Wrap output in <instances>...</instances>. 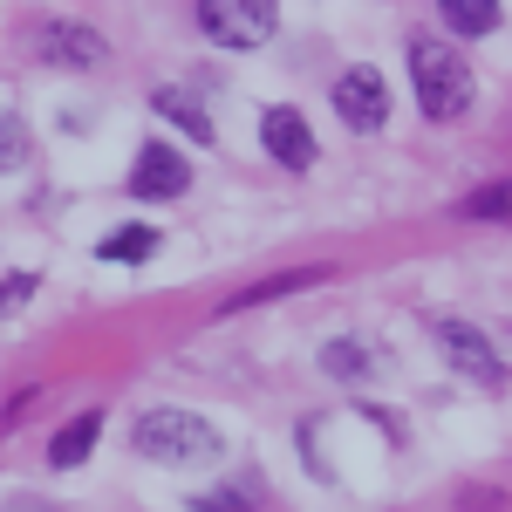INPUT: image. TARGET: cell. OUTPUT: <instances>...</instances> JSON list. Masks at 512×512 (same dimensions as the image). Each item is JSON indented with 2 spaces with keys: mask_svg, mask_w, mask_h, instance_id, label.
<instances>
[{
  "mask_svg": "<svg viewBox=\"0 0 512 512\" xmlns=\"http://www.w3.org/2000/svg\"><path fill=\"white\" fill-rule=\"evenodd\" d=\"M35 48H41V62H55V69H89V62H103V35L69 28V21L35 28Z\"/></svg>",
  "mask_w": 512,
  "mask_h": 512,
  "instance_id": "ba28073f",
  "label": "cell"
},
{
  "mask_svg": "<svg viewBox=\"0 0 512 512\" xmlns=\"http://www.w3.org/2000/svg\"><path fill=\"white\" fill-rule=\"evenodd\" d=\"M7 512H35V506H21V499H14V506H7Z\"/></svg>",
  "mask_w": 512,
  "mask_h": 512,
  "instance_id": "ac0fdd59",
  "label": "cell"
},
{
  "mask_svg": "<svg viewBox=\"0 0 512 512\" xmlns=\"http://www.w3.org/2000/svg\"><path fill=\"white\" fill-rule=\"evenodd\" d=\"M315 280H328V267H294V274H274V280H260V287H246V294H233L226 308H253V301H274V294H294V287H315Z\"/></svg>",
  "mask_w": 512,
  "mask_h": 512,
  "instance_id": "8fae6325",
  "label": "cell"
},
{
  "mask_svg": "<svg viewBox=\"0 0 512 512\" xmlns=\"http://www.w3.org/2000/svg\"><path fill=\"white\" fill-rule=\"evenodd\" d=\"M137 451L151 465H205V458H219V431L192 410H144L137 417Z\"/></svg>",
  "mask_w": 512,
  "mask_h": 512,
  "instance_id": "7a4b0ae2",
  "label": "cell"
},
{
  "mask_svg": "<svg viewBox=\"0 0 512 512\" xmlns=\"http://www.w3.org/2000/svg\"><path fill=\"white\" fill-rule=\"evenodd\" d=\"M96 431H103V417H76L69 431L48 444V458H55L62 472H69V465H82V458H89V444H96Z\"/></svg>",
  "mask_w": 512,
  "mask_h": 512,
  "instance_id": "7c38bea8",
  "label": "cell"
},
{
  "mask_svg": "<svg viewBox=\"0 0 512 512\" xmlns=\"http://www.w3.org/2000/svg\"><path fill=\"white\" fill-rule=\"evenodd\" d=\"M192 185V164L178 158L171 144H144L137 151V171H130V192L137 198H178Z\"/></svg>",
  "mask_w": 512,
  "mask_h": 512,
  "instance_id": "52a82bcc",
  "label": "cell"
},
{
  "mask_svg": "<svg viewBox=\"0 0 512 512\" xmlns=\"http://www.w3.org/2000/svg\"><path fill=\"white\" fill-rule=\"evenodd\" d=\"M437 342H444V355H451V369L472 376V383H499V376H506V362L492 355V342L478 335L472 321H437Z\"/></svg>",
  "mask_w": 512,
  "mask_h": 512,
  "instance_id": "5b68a950",
  "label": "cell"
},
{
  "mask_svg": "<svg viewBox=\"0 0 512 512\" xmlns=\"http://www.w3.org/2000/svg\"><path fill=\"white\" fill-rule=\"evenodd\" d=\"M260 144H267L287 171H308V164H315V130H308L301 110H287V103H274V110L260 117Z\"/></svg>",
  "mask_w": 512,
  "mask_h": 512,
  "instance_id": "8992f818",
  "label": "cell"
},
{
  "mask_svg": "<svg viewBox=\"0 0 512 512\" xmlns=\"http://www.w3.org/2000/svg\"><path fill=\"white\" fill-rule=\"evenodd\" d=\"M253 506H260V485H253V478H233V485L192 499V512H253Z\"/></svg>",
  "mask_w": 512,
  "mask_h": 512,
  "instance_id": "4fadbf2b",
  "label": "cell"
},
{
  "mask_svg": "<svg viewBox=\"0 0 512 512\" xmlns=\"http://www.w3.org/2000/svg\"><path fill=\"white\" fill-rule=\"evenodd\" d=\"M321 362H328L335 376H369V369H376L383 355H376V349H362V342H335V349L321 355Z\"/></svg>",
  "mask_w": 512,
  "mask_h": 512,
  "instance_id": "2e32d148",
  "label": "cell"
},
{
  "mask_svg": "<svg viewBox=\"0 0 512 512\" xmlns=\"http://www.w3.org/2000/svg\"><path fill=\"white\" fill-rule=\"evenodd\" d=\"M96 253H103V260H151V253H158V233H151V226H130V233H110Z\"/></svg>",
  "mask_w": 512,
  "mask_h": 512,
  "instance_id": "5bb4252c",
  "label": "cell"
},
{
  "mask_svg": "<svg viewBox=\"0 0 512 512\" xmlns=\"http://www.w3.org/2000/svg\"><path fill=\"white\" fill-rule=\"evenodd\" d=\"M410 82H417V103H424V117L437 123H458L472 110L478 82H472V62L451 48V41H410Z\"/></svg>",
  "mask_w": 512,
  "mask_h": 512,
  "instance_id": "6da1fadb",
  "label": "cell"
},
{
  "mask_svg": "<svg viewBox=\"0 0 512 512\" xmlns=\"http://www.w3.org/2000/svg\"><path fill=\"white\" fill-rule=\"evenodd\" d=\"M451 35H492L499 28V0H437Z\"/></svg>",
  "mask_w": 512,
  "mask_h": 512,
  "instance_id": "9c48e42d",
  "label": "cell"
},
{
  "mask_svg": "<svg viewBox=\"0 0 512 512\" xmlns=\"http://www.w3.org/2000/svg\"><path fill=\"white\" fill-rule=\"evenodd\" d=\"M158 110L178 123V130H192L198 144H212V117H205V103H198V96H185V89H158Z\"/></svg>",
  "mask_w": 512,
  "mask_h": 512,
  "instance_id": "30bf717a",
  "label": "cell"
},
{
  "mask_svg": "<svg viewBox=\"0 0 512 512\" xmlns=\"http://www.w3.org/2000/svg\"><path fill=\"white\" fill-rule=\"evenodd\" d=\"M28 287H35L28 267H7V301H28Z\"/></svg>",
  "mask_w": 512,
  "mask_h": 512,
  "instance_id": "e0dca14e",
  "label": "cell"
},
{
  "mask_svg": "<svg viewBox=\"0 0 512 512\" xmlns=\"http://www.w3.org/2000/svg\"><path fill=\"white\" fill-rule=\"evenodd\" d=\"M458 219H512V185H485V192H472L465 205H458Z\"/></svg>",
  "mask_w": 512,
  "mask_h": 512,
  "instance_id": "9a60e30c",
  "label": "cell"
},
{
  "mask_svg": "<svg viewBox=\"0 0 512 512\" xmlns=\"http://www.w3.org/2000/svg\"><path fill=\"white\" fill-rule=\"evenodd\" d=\"M274 21H280L274 0H198V28L219 48H260L274 35Z\"/></svg>",
  "mask_w": 512,
  "mask_h": 512,
  "instance_id": "3957f363",
  "label": "cell"
},
{
  "mask_svg": "<svg viewBox=\"0 0 512 512\" xmlns=\"http://www.w3.org/2000/svg\"><path fill=\"white\" fill-rule=\"evenodd\" d=\"M335 110L349 130H383L390 117V82L376 76V69H349V76L335 82Z\"/></svg>",
  "mask_w": 512,
  "mask_h": 512,
  "instance_id": "277c9868",
  "label": "cell"
}]
</instances>
